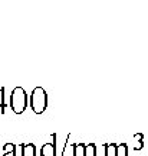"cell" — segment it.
<instances>
[{
	"label": "cell",
	"mask_w": 148,
	"mask_h": 156,
	"mask_svg": "<svg viewBox=\"0 0 148 156\" xmlns=\"http://www.w3.org/2000/svg\"><path fill=\"white\" fill-rule=\"evenodd\" d=\"M30 107L35 114H42L48 108V94L42 87L33 88L30 95Z\"/></svg>",
	"instance_id": "7a4b0ae2"
},
{
	"label": "cell",
	"mask_w": 148,
	"mask_h": 156,
	"mask_svg": "<svg viewBox=\"0 0 148 156\" xmlns=\"http://www.w3.org/2000/svg\"><path fill=\"white\" fill-rule=\"evenodd\" d=\"M85 143L82 142H78V143H73L72 145V149H73V156H85Z\"/></svg>",
	"instance_id": "5b68a950"
},
{
	"label": "cell",
	"mask_w": 148,
	"mask_h": 156,
	"mask_svg": "<svg viewBox=\"0 0 148 156\" xmlns=\"http://www.w3.org/2000/svg\"><path fill=\"white\" fill-rule=\"evenodd\" d=\"M20 149H22V156H36V147L33 143L20 145Z\"/></svg>",
	"instance_id": "277c9868"
},
{
	"label": "cell",
	"mask_w": 148,
	"mask_h": 156,
	"mask_svg": "<svg viewBox=\"0 0 148 156\" xmlns=\"http://www.w3.org/2000/svg\"><path fill=\"white\" fill-rule=\"evenodd\" d=\"M85 156H96V146H95V143H88L85 146Z\"/></svg>",
	"instance_id": "9c48e42d"
},
{
	"label": "cell",
	"mask_w": 148,
	"mask_h": 156,
	"mask_svg": "<svg viewBox=\"0 0 148 156\" xmlns=\"http://www.w3.org/2000/svg\"><path fill=\"white\" fill-rule=\"evenodd\" d=\"M105 156H116V143H104Z\"/></svg>",
	"instance_id": "8992f818"
},
{
	"label": "cell",
	"mask_w": 148,
	"mask_h": 156,
	"mask_svg": "<svg viewBox=\"0 0 148 156\" xmlns=\"http://www.w3.org/2000/svg\"><path fill=\"white\" fill-rule=\"evenodd\" d=\"M0 108H2V113H5V108H6V101H5V88H0Z\"/></svg>",
	"instance_id": "8fae6325"
},
{
	"label": "cell",
	"mask_w": 148,
	"mask_h": 156,
	"mask_svg": "<svg viewBox=\"0 0 148 156\" xmlns=\"http://www.w3.org/2000/svg\"><path fill=\"white\" fill-rule=\"evenodd\" d=\"M15 149H16V145H13V143H7V145H5V155L3 156H16Z\"/></svg>",
	"instance_id": "30bf717a"
},
{
	"label": "cell",
	"mask_w": 148,
	"mask_h": 156,
	"mask_svg": "<svg viewBox=\"0 0 148 156\" xmlns=\"http://www.w3.org/2000/svg\"><path fill=\"white\" fill-rule=\"evenodd\" d=\"M134 139L137 140V145H134V151H141L144 147V134L143 133H135Z\"/></svg>",
	"instance_id": "52a82bcc"
},
{
	"label": "cell",
	"mask_w": 148,
	"mask_h": 156,
	"mask_svg": "<svg viewBox=\"0 0 148 156\" xmlns=\"http://www.w3.org/2000/svg\"><path fill=\"white\" fill-rule=\"evenodd\" d=\"M28 94L22 87H16L10 94V108L16 114H22L28 107Z\"/></svg>",
	"instance_id": "6da1fadb"
},
{
	"label": "cell",
	"mask_w": 148,
	"mask_h": 156,
	"mask_svg": "<svg viewBox=\"0 0 148 156\" xmlns=\"http://www.w3.org/2000/svg\"><path fill=\"white\" fill-rule=\"evenodd\" d=\"M53 142L45 143L40 149V156H56V134H52Z\"/></svg>",
	"instance_id": "3957f363"
},
{
	"label": "cell",
	"mask_w": 148,
	"mask_h": 156,
	"mask_svg": "<svg viewBox=\"0 0 148 156\" xmlns=\"http://www.w3.org/2000/svg\"><path fill=\"white\" fill-rule=\"evenodd\" d=\"M116 156H128V145L126 143L116 145Z\"/></svg>",
	"instance_id": "ba28073f"
}]
</instances>
